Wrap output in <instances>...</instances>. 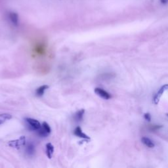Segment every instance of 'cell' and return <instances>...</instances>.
Wrapping results in <instances>:
<instances>
[{
  "instance_id": "cell-14",
  "label": "cell",
  "mask_w": 168,
  "mask_h": 168,
  "mask_svg": "<svg viewBox=\"0 0 168 168\" xmlns=\"http://www.w3.org/2000/svg\"><path fill=\"white\" fill-rule=\"evenodd\" d=\"M161 3L162 4H167L168 3V0H160Z\"/></svg>"
},
{
  "instance_id": "cell-6",
  "label": "cell",
  "mask_w": 168,
  "mask_h": 168,
  "mask_svg": "<svg viewBox=\"0 0 168 168\" xmlns=\"http://www.w3.org/2000/svg\"><path fill=\"white\" fill-rule=\"evenodd\" d=\"M49 86L48 85H43L40 87H39L36 90V95L37 97H42L43 95H44V93L47 89H49Z\"/></svg>"
},
{
  "instance_id": "cell-7",
  "label": "cell",
  "mask_w": 168,
  "mask_h": 168,
  "mask_svg": "<svg viewBox=\"0 0 168 168\" xmlns=\"http://www.w3.org/2000/svg\"><path fill=\"white\" fill-rule=\"evenodd\" d=\"M45 153L46 155H47V156L48 158L51 159V158H52L53 155V152H54V146L51 143H49L47 144H46V146H45Z\"/></svg>"
},
{
  "instance_id": "cell-4",
  "label": "cell",
  "mask_w": 168,
  "mask_h": 168,
  "mask_svg": "<svg viewBox=\"0 0 168 168\" xmlns=\"http://www.w3.org/2000/svg\"><path fill=\"white\" fill-rule=\"evenodd\" d=\"M95 93L98 96H99L100 97H101L105 100H108L112 97L109 93H108L107 91H106L105 90L101 88H99V87H97V88L95 89Z\"/></svg>"
},
{
  "instance_id": "cell-5",
  "label": "cell",
  "mask_w": 168,
  "mask_h": 168,
  "mask_svg": "<svg viewBox=\"0 0 168 168\" xmlns=\"http://www.w3.org/2000/svg\"><path fill=\"white\" fill-rule=\"evenodd\" d=\"M74 135L77 136V137L86 139V140H90L89 137L88 135H87L86 133H84V132H83L82 130L79 126H77V127L75 129L74 131Z\"/></svg>"
},
{
  "instance_id": "cell-12",
  "label": "cell",
  "mask_w": 168,
  "mask_h": 168,
  "mask_svg": "<svg viewBox=\"0 0 168 168\" xmlns=\"http://www.w3.org/2000/svg\"><path fill=\"white\" fill-rule=\"evenodd\" d=\"M12 118V116L10 114L3 113L0 114V125L6 122V121L11 120Z\"/></svg>"
},
{
  "instance_id": "cell-13",
  "label": "cell",
  "mask_w": 168,
  "mask_h": 168,
  "mask_svg": "<svg viewBox=\"0 0 168 168\" xmlns=\"http://www.w3.org/2000/svg\"><path fill=\"white\" fill-rule=\"evenodd\" d=\"M166 89H168V85H165V86H164V87H162L161 89H160V91L157 93V94L156 95V96L154 97V101H155V103H157L158 102V100L160 99V97H161V95L162 94L164 93V91H165V90H166Z\"/></svg>"
},
{
  "instance_id": "cell-8",
  "label": "cell",
  "mask_w": 168,
  "mask_h": 168,
  "mask_svg": "<svg viewBox=\"0 0 168 168\" xmlns=\"http://www.w3.org/2000/svg\"><path fill=\"white\" fill-rule=\"evenodd\" d=\"M9 18L13 24L15 26H18L19 24V15L15 12H10L9 13Z\"/></svg>"
},
{
  "instance_id": "cell-1",
  "label": "cell",
  "mask_w": 168,
  "mask_h": 168,
  "mask_svg": "<svg viewBox=\"0 0 168 168\" xmlns=\"http://www.w3.org/2000/svg\"><path fill=\"white\" fill-rule=\"evenodd\" d=\"M26 139L24 136H21L19 139L11 141L8 143L10 147L16 149L21 148L22 147L26 145Z\"/></svg>"
},
{
  "instance_id": "cell-10",
  "label": "cell",
  "mask_w": 168,
  "mask_h": 168,
  "mask_svg": "<svg viewBox=\"0 0 168 168\" xmlns=\"http://www.w3.org/2000/svg\"><path fill=\"white\" fill-rule=\"evenodd\" d=\"M84 113H85L84 109H82L77 111V112L74 115V120L76 121H81L83 120V118H84Z\"/></svg>"
},
{
  "instance_id": "cell-11",
  "label": "cell",
  "mask_w": 168,
  "mask_h": 168,
  "mask_svg": "<svg viewBox=\"0 0 168 168\" xmlns=\"http://www.w3.org/2000/svg\"><path fill=\"white\" fill-rule=\"evenodd\" d=\"M141 141L142 143H143L144 145L146 146L147 147H148V148H154V143L152 142L151 139L148 137H144L141 139Z\"/></svg>"
},
{
  "instance_id": "cell-15",
  "label": "cell",
  "mask_w": 168,
  "mask_h": 168,
  "mask_svg": "<svg viewBox=\"0 0 168 168\" xmlns=\"http://www.w3.org/2000/svg\"><path fill=\"white\" fill-rule=\"evenodd\" d=\"M167 116H168V115H167Z\"/></svg>"
},
{
  "instance_id": "cell-2",
  "label": "cell",
  "mask_w": 168,
  "mask_h": 168,
  "mask_svg": "<svg viewBox=\"0 0 168 168\" xmlns=\"http://www.w3.org/2000/svg\"><path fill=\"white\" fill-rule=\"evenodd\" d=\"M25 122L26 124L28 129L30 131H37L41 127V123L38 120L36 119L26 118H25Z\"/></svg>"
},
{
  "instance_id": "cell-3",
  "label": "cell",
  "mask_w": 168,
  "mask_h": 168,
  "mask_svg": "<svg viewBox=\"0 0 168 168\" xmlns=\"http://www.w3.org/2000/svg\"><path fill=\"white\" fill-rule=\"evenodd\" d=\"M37 133L41 137H47L51 133V128L47 122L44 121L41 124L40 128L37 131Z\"/></svg>"
},
{
  "instance_id": "cell-9",
  "label": "cell",
  "mask_w": 168,
  "mask_h": 168,
  "mask_svg": "<svg viewBox=\"0 0 168 168\" xmlns=\"http://www.w3.org/2000/svg\"><path fill=\"white\" fill-rule=\"evenodd\" d=\"M35 146L32 143L28 144L26 147V153L28 156H33L35 154Z\"/></svg>"
}]
</instances>
